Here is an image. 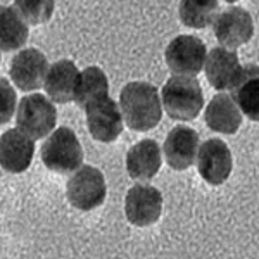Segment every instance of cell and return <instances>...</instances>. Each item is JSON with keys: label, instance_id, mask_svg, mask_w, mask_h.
Instances as JSON below:
<instances>
[{"label": "cell", "instance_id": "8fae6325", "mask_svg": "<svg viewBox=\"0 0 259 259\" xmlns=\"http://www.w3.org/2000/svg\"><path fill=\"white\" fill-rule=\"evenodd\" d=\"M49 71V61L38 49L21 50L12 57L9 74L21 92H33L40 89Z\"/></svg>", "mask_w": 259, "mask_h": 259}, {"label": "cell", "instance_id": "7c38bea8", "mask_svg": "<svg viewBox=\"0 0 259 259\" xmlns=\"http://www.w3.org/2000/svg\"><path fill=\"white\" fill-rule=\"evenodd\" d=\"M35 154V140L21 130H7L0 137V166L9 173H23L30 168Z\"/></svg>", "mask_w": 259, "mask_h": 259}, {"label": "cell", "instance_id": "e0dca14e", "mask_svg": "<svg viewBox=\"0 0 259 259\" xmlns=\"http://www.w3.org/2000/svg\"><path fill=\"white\" fill-rule=\"evenodd\" d=\"M207 126L216 133L233 135L239 132L242 124V112L233 102L232 97L227 94H218L207 104V109L204 112Z\"/></svg>", "mask_w": 259, "mask_h": 259}, {"label": "cell", "instance_id": "6da1fadb", "mask_svg": "<svg viewBox=\"0 0 259 259\" xmlns=\"http://www.w3.org/2000/svg\"><path fill=\"white\" fill-rule=\"evenodd\" d=\"M119 109L124 123L133 132H149L162 118L159 92L152 83L132 81L119 94Z\"/></svg>", "mask_w": 259, "mask_h": 259}, {"label": "cell", "instance_id": "30bf717a", "mask_svg": "<svg viewBox=\"0 0 259 259\" xmlns=\"http://www.w3.org/2000/svg\"><path fill=\"white\" fill-rule=\"evenodd\" d=\"M214 36L225 49L237 50L252 38V16L242 7H230L214 21Z\"/></svg>", "mask_w": 259, "mask_h": 259}, {"label": "cell", "instance_id": "7a4b0ae2", "mask_svg": "<svg viewBox=\"0 0 259 259\" xmlns=\"http://www.w3.org/2000/svg\"><path fill=\"white\" fill-rule=\"evenodd\" d=\"M162 106L166 114L177 121H192L204 107L199 81L190 76H173L162 87Z\"/></svg>", "mask_w": 259, "mask_h": 259}, {"label": "cell", "instance_id": "ba28073f", "mask_svg": "<svg viewBox=\"0 0 259 259\" xmlns=\"http://www.w3.org/2000/svg\"><path fill=\"white\" fill-rule=\"evenodd\" d=\"M232 152L221 139L206 140L197 150L199 175L209 185H221L232 173Z\"/></svg>", "mask_w": 259, "mask_h": 259}, {"label": "cell", "instance_id": "277c9868", "mask_svg": "<svg viewBox=\"0 0 259 259\" xmlns=\"http://www.w3.org/2000/svg\"><path fill=\"white\" fill-rule=\"evenodd\" d=\"M18 128L24 135L33 140L47 137L57 123V111L52 102L40 94L26 95L21 99L18 114H16Z\"/></svg>", "mask_w": 259, "mask_h": 259}, {"label": "cell", "instance_id": "ac0fdd59", "mask_svg": "<svg viewBox=\"0 0 259 259\" xmlns=\"http://www.w3.org/2000/svg\"><path fill=\"white\" fill-rule=\"evenodd\" d=\"M161 168V149L156 140H142L126 154V169L133 180H150Z\"/></svg>", "mask_w": 259, "mask_h": 259}, {"label": "cell", "instance_id": "52a82bcc", "mask_svg": "<svg viewBox=\"0 0 259 259\" xmlns=\"http://www.w3.org/2000/svg\"><path fill=\"white\" fill-rule=\"evenodd\" d=\"M87 112L89 132L95 140L109 144L114 142L123 132V114L118 104L109 95L100 97L83 109Z\"/></svg>", "mask_w": 259, "mask_h": 259}, {"label": "cell", "instance_id": "9a60e30c", "mask_svg": "<svg viewBox=\"0 0 259 259\" xmlns=\"http://www.w3.org/2000/svg\"><path fill=\"white\" fill-rule=\"evenodd\" d=\"M232 100L250 121L259 119V71L256 64L242 66L239 76L230 87Z\"/></svg>", "mask_w": 259, "mask_h": 259}, {"label": "cell", "instance_id": "7402d4cb", "mask_svg": "<svg viewBox=\"0 0 259 259\" xmlns=\"http://www.w3.org/2000/svg\"><path fill=\"white\" fill-rule=\"evenodd\" d=\"M14 6L28 24H44L52 18L56 0H14Z\"/></svg>", "mask_w": 259, "mask_h": 259}, {"label": "cell", "instance_id": "cb8c5ba5", "mask_svg": "<svg viewBox=\"0 0 259 259\" xmlns=\"http://www.w3.org/2000/svg\"><path fill=\"white\" fill-rule=\"evenodd\" d=\"M227 2H230V4H232V2H237V0H227Z\"/></svg>", "mask_w": 259, "mask_h": 259}, {"label": "cell", "instance_id": "5bb4252c", "mask_svg": "<svg viewBox=\"0 0 259 259\" xmlns=\"http://www.w3.org/2000/svg\"><path fill=\"white\" fill-rule=\"evenodd\" d=\"M240 68L242 66L235 50L214 47L211 49L209 54H206L204 71H206L207 81L216 90L230 89L233 85V81H235V78L239 76Z\"/></svg>", "mask_w": 259, "mask_h": 259}, {"label": "cell", "instance_id": "d6986e66", "mask_svg": "<svg viewBox=\"0 0 259 259\" xmlns=\"http://www.w3.org/2000/svg\"><path fill=\"white\" fill-rule=\"evenodd\" d=\"M30 36L28 23L11 6H0V50L12 52L26 44Z\"/></svg>", "mask_w": 259, "mask_h": 259}, {"label": "cell", "instance_id": "3957f363", "mask_svg": "<svg viewBox=\"0 0 259 259\" xmlns=\"http://www.w3.org/2000/svg\"><path fill=\"white\" fill-rule=\"evenodd\" d=\"M41 161L50 171L59 175L71 173L83 164V149L76 133L61 126L41 145Z\"/></svg>", "mask_w": 259, "mask_h": 259}, {"label": "cell", "instance_id": "ffe728a7", "mask_svg": "<svg viewBox=\"0 0 259 259\" xmlns=\"http://www.w3.org/2000/svg\"><path fill=\"white\" fill-rule=\"evenodd\" d=\"M106 95H109V83H107L106 73L97 66H90V68L83 69V73H80V76H78L73 99L78 104V107L85 109L90 102L100 97H106Z\"/></svg>", "mask_w": 259, "mask_h": 259}, {"label": "cell", "instance_id": "5b68a950", "mask_svg": "<svg viewBox=\"0 0 259 259\" xmlns=\"http://www.w3.org/2000/svg\"><path fill=\"white\" fill-rule=\"evenodd\" d=\"M68 200L80 211H92L102 206L107 195L102 171L94 166H80L68 182Z\"/></svg>", "mask_w": 259, "mask_h": 259}, {"label": "cell", "instance_id": "44dd1931", "mask_svg": "<svg viewBox=\"0 0 259 259\" xmlns=\"http://www.w3.org/2000/svg\"><path fill=\"white\" fill-rule=\"evenodd\" d=\"M218 9V0H182L180 21L194 30H204L214 21Z\"/></svg>", "mask_w": 259, "mask_h": 259}, {"label": "cell", "instance_id": "2e32d148", "mask_svg": "<svg viewBox=\"0 0 259 259\" xmlns=\"http://www.w3.org/2000/svg\"><path fill=\"white\" fill-rule=\"evenodd\" d=\"M78 71L76 64L69 59H62L54 62L47 71L44 87L45 92L54 102L57 104H68L74 99V89H76Z\"/></svg>", "mask_w": 259, "mask_h": 259}, {"label": "cell", "instance_id": "603a6c76", "mask_svg": "<svg viewBox=\"0 0 259 259\" xmlns=\"http://www.w3.org/2000/svg\"><path fill=\"white\" fill-rule=\"evenodd\" d=\"M16 92L7 78L0 76V124L9 123L16 111Z\"/></svg>", "mask_w": 259, "mask_h": 259}, {"label": "cell", "instance_id": "9c48e42d", "mask_svg": "<svg viewBox=\"0 0 259 259\" xmlns=\"http://www.w3.org/2000/svg\"><path fill=\"white\" fill-rule=\"evenodd\" d=\"M126 218L135 227H149L161 218L162 194L152 185H135L128 190L124 200Z\"/></svg>", "mask_w": 259, "mask_h": 259}, {"label": "cell", "instance_id": "d4e9b609", "mask_svg": "<svg viewBox=\"0 0 259 259\" xmlns=\"http://www.w3.org/2000/svg\"><path fill=\"white\" fill-rule=\"evenodd\" d=\"M0 62H2V56H0Z\"/></svg>", "mask_w": 259, "mask_h": 259}, {"label": "cell", "instance_id": "4fadbf2b", "mask_svg": "<svg viewBox=\"0 0 259 259\" xmlns=\"http://www.w3.org/2000/svg\"><path fill=\"white\" fill-rule=\"evenodd\" d=\"M199 150V133L189 126L173 128L166 137V162L177 171H185L194 164Z\"/></svg>", "mask_w": 259, "mask_h": 259}, {"label": "cell", "instance_id": "8992f818", "mask_svg": "<svg viewBox=\"0 0 259 259\" xmlns=\"http://www.w3.org/2000/svg\"><path fill=\"white\" fill-rule=\"evenodd\" d=\"M206 45L194 35H180L166 47V64L175 76L195 78L204 68Z\"/></svg>", "mask_w": 259, "mask_h": 259}]
</instances>
